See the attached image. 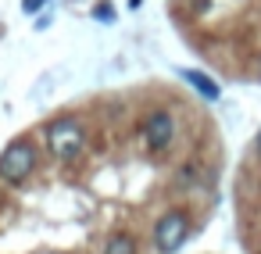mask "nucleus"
I'll list each match as a JSON object with an SVG mask.
<instances>
[{"label":"nucleus","mask_w":261,"mask_h":254,"mask_svg":"<svg viewBox=\"0 0 261 254\" xmlns=\"http://www.w3.org/2000/svg\"><path fill=\"white\" fill-rule=\"evenodd\" d=\"M40 165V150L33 140H11L4 150H0V183L4 186H22L33 179Z\"/></svg>","instance_id":"nucleus-1"},{"label":"nucleus","mask_w":261,"mask_h":254,"mask_svg":"<svg viewBox=\"0 0 261 254\" xmlns=\"http://www.w3.org/2000/svg\"><path fill=\"white\" fill-rule=\"evenodd\" d=\"M4 204H8V193H4V190H0V208H4Z\"/></svg>","instance_id":"nucleus-9"},{"label":"nucleus","mask_w":261,"mask_h":254,"mask_svg":"<svg viewBox=\"0 0 261 254\" xmlns=\"http://www.w3.org/2000/svg\"><path fill=\"white\" fill-rule=\"evenodd\" d=\"M43 143H47L50 158L72 161V158H79L83 147H86V129H83V122H79L75 115H61V118H54V122L47 125Z\"/></svg>","instance_id":"nucleus-2"},{"label":"nucleus","mask_w":261,"mask_h":254,"mask_svg":"<svg viewBox=\"0 0 261 254\" xmlns=\"http://www.w3.org/2000/svg\"><path fill=\"white\" fill-rule=\"evenodd\" d=\"M129 4H133V8H140V4H143V0H129Z\"/></svg>","instance_id":"nucleus-10"},{"label":"nucleus","mask_w":261,"mask_h":254,"mask_svg":"<svg viewBox=\"0 0 261 254\" xmlns=\"http://www.w3.org/2000/svg\"><path fill=\"white\" fill-rule=\"evenodd\" d=\"M100 254H140V247H136L133 233H111L104 240V250Z\"/></svg>","instance_id":"nucleus-5"},{"label":"nucleus","mask_w":261,"mask_h":254,"mask_svg":"<svg viewBox=\"0 0 261 254\" xmlns=\"http://www.w3.org/2000/svg\"><path fill=\"white\" fill-rule=\"evenodd\" d=\"M190 240V215L186 211H165L154 225V247L158 254H175Z\"/></svg>","instance_id":"nucleus-4"},{"label":"nucleus","mask_w":261,"mask_h":254,"mask_svg":"<svg viewBox=\"0 0 261 254\" xmlns=\"http://www.w3.org/2000/svg\"><path fill=\"white\" fill-rule=\"evenodd\" d=\"M182 79H190V83H193V86L207 97V100H218V86H215L207 75H200V72H182Z\"/></svg>","instance_id":"nucleus-6"},{"label":"nucleus","mask_w":261,"mask_h":254,"mask_svg":"<svg viewBox=\"0 0 261 254\" xmlns=\"http://www.w3.org/2000/svg\"><path fill=\"white\" fill-rule=\"evenodd\" d=\"M43 4H47V0H22V11H25V15H33V11H40Z\"/></svg>","instance_id":"nucleus-7"},{"label":"nucleus","mask_w":261,"mask_h":254,"mask_svg":"<svg viewBox=\"0 0 261 254\" xmlns=\"http://www.w3.org/2000/svg\"><path fill=\"white\" fill-rule=\"evenodd\" d=\"M257 79H261V58H257Z\"/></svg>","instance_id":"nucleus-11"},{"label":"nucleus","mask_w":261,"mask_h":254,"mask_svg":"<svg viewBox=\"0 0 261 254\" xmlns=\"http://www.w3.org/2000/svg\"><path fill=\"white\" fill-rule=\"evenodd\" d=\"M254 154L261 158V129H257V136H254Z\"/></svg>","instance_id":"nucleus-8"},{"label":"nucleus","mask_w":261,"mask_h":254,"mask_svg":"<svg viewBox=\"0 0 261 254\" xmlns=\"http://www.w3.org/2000/svg\"><path fill=\"white\" fill-rule=\"evenodd\" d=\"M140 136H143V147H147L150 154H165V150L175 143V118H172L165 108H154V111L143 115Z\"/></svg>","instance_id":"nucleus-3"}]
</instances>
